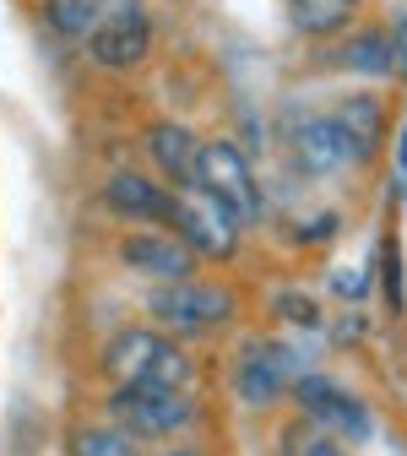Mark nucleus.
<instances>
[{"label":"nucleus","mask_w":407,"mask_h":456,"mask_svg":"<svg viewBox=\"0 0 407 456\" xmlns=\"http://www.w3.org/2000/svg\"><path fill=\"white\" fill-rule=\"evenodd\" d=\"M163 223H168V234H180L196 256L207 261H228L240 250V217L217 207L201 185L191 191H168V207H163Z\"/></svg>","instance_id":"f03ea898"},{"label":"nucleus","mask_w":407,"mask_h":456,"mask_svg":"<svg viewBox=\"0 0 407 456\" xmlns=\"http://www.w3.org/2000/svg\"><path fill=\"white\" fill-rule=\"evenodd\" d=\"M342 66H354V71H375V77H386V71H396V38L386 33V28H364V33H354L342 44V54H337Z\"/></svg>","instance_id":"4468645a"},{"label":"nucleus","mask_w":407,"mask_h":456,"mask_svg":"<svg viewBox=\"0 0 407 456\" xmlns=\"http://www.w3.org/2000/svg\"><path fill=\"white\" fill-rule=\"evenodd\" d=\"M120 261L136 272V277H158V282H180V277H196V250L180 240V234H126L120 240Z\"/></svg>","instance_id":"0eeeda50"},{"label":"nucleus","mask_w":407,"mask_h":456,"mask_svg":"<svg viewBox=\"0 0 407 456\" xmlns=\"http://www.w3.org/2000/svg\"><path fill=\"white\" fill-rule=\"evenodd\" d=\"M103 370L114 386H185L191 380L185 348L163 331H147V326L114 331L103 348Z\"/></svg>","instance_id":"f257e3e1"},{"label":"nucleus","mask_w":407,"mask_h":456,"mask_svg":"<svg viewBox=\"0 0 407 456\" xmlns=\"http://www.w3.org/2000/svg\"><path fill=\"white\" fill-rule=\"evenodd\" d=\"M364 0H288V22H294L305 38H337L354 28Z\"/></svg>","instance_id":"ddd939ff"},{"label":"nucleus","mask_w":407,"mask_h":456,"mask_svg":"<svg viewBox=\"0 0 407 456\" xmlns=\"http://www.w3.org/2000/svg\"><path fill=\"white\" fill-rule=\"evenodd\" d=\"M196 147H201V142H196L185 126H174V120H158V126L147 131V152H152V163L163 168L168 185H180V180L196 175Z\"/></svg>","instance_id":"f8f14e48"},{"label":"nucleus","mask_w":407,"mask_h":456,"mask_svg":"<svg viewBox=\"0 0 407 456\" xmlns=\"http://www.w3.org/2000/svg\"><path fill=\"white\" fill-rule=\"evenodd\" d=\"M147 310H152L174 337H207V331H217V326L234 321V294L217 289V282L180 277V282H163V289L147 299Z\"/></svg>","instance_id":"7ed1b4c3"},{"label":"nucleus","mask_w":407,"mask_h":456,"mask_svg":"<svg viewBox=\"0 0 407 456\" xmlns=\"http://www.w3.org/2000/svg\"><path fill=\"white\" fill-rule=\"evenodd\" d=\"M294 396L305 403L310 419H321V424H331V429H342V435L364 440L370 419H364V408H359V396H347L342 386H331V380H321V375H305V380L294 386Z\"/></svg>","instance_id":"9d476101"},{"label":"nucleus","mask_w":407,"mask_h":456,"mask_svg":"<svg viewBox=\"0 0 407 456\" xmlns=\"http://www.w3.org/2000/svg\"><path fill=\"white\" fill-rule=\"evenodd\" d=\"M288 380H294V354H288L282 342H250L245 359H240V396L245 403L250 408L277 403Z\"/></svg>","instance_id":"6e6552de"},{"label":"nucleus","mask_w":407,"mask_h":456,"mask_svg":"<svg viewBox=\"0 0 407 456\" xmlns=\"http://www.w3.org/2000/svg\"><path fill=\"white\" fill-rule=\"evenodd\" d=\"M391 38H396V66H402V71H407V17H402V22H396V33H391Z\"/></svg>","instance_id":"6ab92c4d"},{"label":"nucleus","mask_w":407,"mask_h":456,"mask_svg":"<svg viewBox=\"0 0 407 456\" xmlns=\"http://www.w3.org/2000/svg\"><path fill=\"white\" fill-rule=\"evenodd\" d=\"M168 456H196V451H168Z\"/></svg>","instance_id":"4be33fe9"},{"label":"nucleus","mask_w":407,"mask_h":456,"mask_svg":"<svg viewBox=\"0 0 407 456\" xmlns=\"http://www.w3.org/2000/svg\"><path fill=\"white\" fill-rule=\"evenodd\" d=\"M294 158L305 175H337V168L354 158V136L342 131L337 114H315V120H305L294 131Z\"/></svg>","instance_id":"1a4fd4ad"},{"label":"nucleus","mask_w":407,"mask_h":456,"mask_svg":"<svg viewBox=\"0 0 407 456\" xmlns=\"http://www.w3.org/2000/svg\"><path fill=\"white\" fill-rule=\"evenodd\" d=\"M337 120H342L347 136H354V152H370L375 136H380V98H370V93L364 98H347Z\"/></svg>","instance_id":"2eb2a0df"},{"label":"nucleus","mask_w":407,"mask_h":456,"mask_svg":"<svg viewBox=\"0 0 407 456\" xmlns=\"http://www.w3.org/2000/svg\"><path fill=\"white\" fill-rule=\"evenodd\" d=\"M402 256H396V245H386V299H391V310H402Z\"/></svg>","instance_id":"a211bd4d"},{"label":"nucleus","mask_w":407,"mask_h":456,"mask_svg":"<svg viewBox=\"0 0 407 456\" xmlns=\"http://www.w3.org/2000/svg\"><path fill=\"white\" fill-rule=\"evenodd\" d=\"M103 201H109L114 212H120V217H131V223H163L168 191H163L158 180H147V175H131V168H120V175L109 180Z\"/></svg>","instance_id":"9b49d317"},{"label":"nucleus","mask_w":407,"mask_h":456,"mask_svg":"<svg viewBox=\"0 0 407 456\" xmlns=\"http://www.w3.org/2000/svg\"><path fill=\"white\" fill-rule=\"evenodd\" d=\"M310 456H347V451L337 440H321V445H310Z\"/></svg>","instance_id":"aec40b11"},{"label":"nucleus","mask_w":407,"mask_h":456,"mask_svg":"<svg viewBox=\"0 0 407 456\" xmlns=\"http://www.w3.org/2000/svg\"><path fill=\"white\" fill-rule=\"evenodd\" d=\"M71 456H136V435L109 424V429H77L71 435Z\"/></svg>","instance_id":"dca6fc26"},{"label":"nucleus","mask_w":407,"mask_h":456,"mask_svg":"<svg viewBox=\"0 0 407 456\" xmlns=\"http://www.w3.org/2000/svg\"><path fill=\"white\" fill-rule=\"evenodd\" d=\"M44 17L61 38H87V28L98 22V0H44Z\"/></svg>","instance_id":"f3484780"},{"label":"nucleus","mask_w":407,"mask_h":456,"mask_svg":"<svg viewBox=\"0 0 407 456\" xmlns=\"http://www.w3.org/2000/svg\"><path fill=\"white\" fill-rule=\"evenodd\" d=\"M87 54L103 71H136L152 54V17L136 6V0H120V6H103L98 22L87 28Z\"/></svg>","instance_id":"423d86ee"},{"label":"nucleus","mask_w":407,"mask_h":456,"mask_svg":"<svg viewBox=\"0 0 407 456\" xmlns=\"http://www.w3.org/2000/svg\"><path fill=\"white\" fill-rule=\"evenodd\" d=\"M402 168H407V136H402Z\"/></svg>","instance_id":"412c9836"},{"label":"nucleus","mask_w":407,"mask_h":456,"mask_svg":"<svg viewBox=\"0 0 407 456\" xmlns=\"http://www.w3.org/2000/svg\"><path fill=\"white\" fill-rule=\"evenodd\" d=\"M109 413L120 429H131L136 440H163L174 429H185L196 419L185 386H114Z\"/></svg>","instance_id":"39448f33"},{"label":"nucleus","mask_w":407,"mask_h":456,"mask_svg":"<svg viewBox=\"0 0 407 456\" xmlns=\"http://www.w3.org/2000/svg\"><path fill=\"white\" fill-rule=\"evenodd\" d=\"M217 207H228L240 223H250V217H261V185H256V168H250V158L234 147V142H201L196 147V175H191Z\"/></svg>","instance_id":"20e7f679"}]
</instances>
